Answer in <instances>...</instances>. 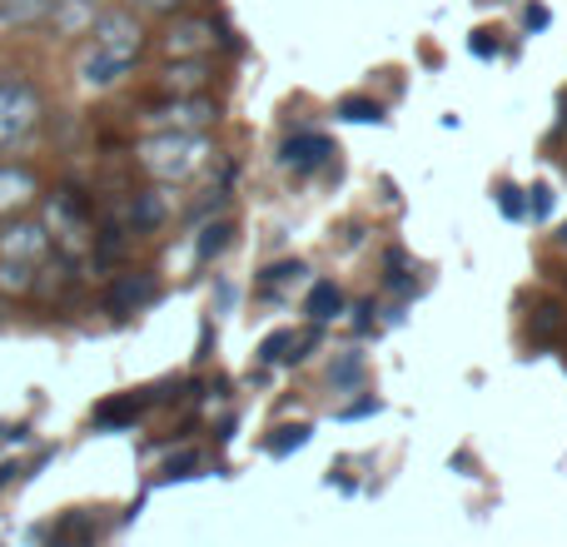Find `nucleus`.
Listing matches in <instances>:
<instances>
[{"mask_svg":"<svg viewBox=\"0 0 567 547\" xmlns=\"http://www.w3.org/2000/svg\"><path fill=\"white\" fill-rule=\"evenodd\" d=\"M140 55H145V25L130 10H105L95 20L90 45L80 50V80L90 90H105L115 80H125L140 65Z\"/></svg>","mask_w":567,"mask_h":547,"instance_id":"f257e3e1","label":"nucleus"},{"mask_svg":"<svg viewBox=\"0 0 567 547\" xmlns=\"http://www.w3.org/2000/svg\"><path fill=\"white\" fill-rule=\"evenodd\" d=\"M135 155H140V165H145V175L165 179V185H185V179H195L199 169H205L209 140L189 135V130H159V135H150Z\"/></svg>","mask_w":567,"mask_h":547,"instance_id":"f03ea898","label":"nucleus"},{"mask_svg":"<svg viewBox=\"0 0 567 547\" xmlns=\"http://www.w3.org/2000/svg\"><path fill=\"white\" fill-rule=\"evenodd\" d=\"M45 235L50 245H65V249H90V239H95V225H90V199L80 195V189H55V195H45Z\"/></svg>","mask_w":567,"mask_h":547,"instance_id":"7ed1b4c3","label":"nucleus"},{"mask_svg":"<svg viewBox=\"0 0 567 547\" xmlns=\"http://www.w3.org/2000/svg\"><path fill=\"white\" fill-rule=\"evenodd\" d=\"M40 125V95L30 80L0 75V149H16Z\"/></svg>","mask_w":567,"mask_h":547,"instance_id":"20e7f679","label":"nucleus"},{"mask_svg":"<svg viewBox=\"0 0 567 547\" xmlns=\"http://www.w3.org/2000/svg\"><path fill=\"white\" fill-rule=\"evenodd\" d=\"M165 55L169 60H205L215 45H229L225 35H219V25L215 20H205V16H175V25L165 30Z\"/></svg>","mask_w":567,"mask_h":547,"instance_id":"39448f33","label":"nucleus"},{"mask_svg":"<svg viewBox=\"0 0 567 547\" xmlns=\"http://www.w3.org/2000/svg\"><path fill=\"white\" fill-rule=\"evenodd\" d=\"M50 235L40 219H10L6 229H0V259L6 265H25V269H40L50 259Z\"/></svg>","mask_w":567,"mask_h":547,"instance_id":"423d86ee","label":"nucleus"},{"mask_svg":"<svg viewBox=\"0 0 567 547\" xmlns=\"http://www.w3.org/2000/svg\"><path fill=\"white\" fill-rule=\"evenodd\" d=\"M329 159H333V140L319 135V130H299V135H289L279 149V165L293 169V175H313V169H323Z\"/></svg>","mask_w":567,"mask_h":547,"instance_id":"0eeeda50","label":"nucleus"},{"mask_svg":"<svg viewBox=\"0 0 567 547\" xmlns=\"http://www.w3.org/2000/svg\"><path fill=\"white\" fill-rule=\"evenodd\" d=\"M215 115H219V110L209 105L205 95H169V105H159L150 120H155V125H165V130H189V135H199V130L215 125Z\"/></svg>","mask_w":567,"mask_h":547,"instance_id":"6e6552de","label":"nucleus"},{"mask_svg":"<svg viewBox=\"0 0 567 547\" xmlns=\"http://www.w3.org/2000/svg\"><path fill=\"white\" fill-rule=\"evenodd\" d=\"M155 274H145V269H135V274H120L115 283H110V293H105V309L115 313V319H130V313H140L150 299H155Z\"/></svg>","mask_w":567,"mask_h":547,"instance_id":"1a4fd4ad","label":"nucleus"},{"mask_svg":"<svg viewBox=\"0 0 567 547\" xmlns=\"http://www.w3.org/2000/svg\"><path fill=\"white\" fill-rule=\"evenodd\" d=\"M40 195L35 175L20 165H0V215H16V209H25L30 199Z\"/></svg>","mask_w":567,"mask_h":547,"instance_id":"9d476101","label":"nucleus"},{"mask_svg":"<svg viewBox=\"0 0 567 547\" xmlns=\"http://www.w3.org/2000/svg\"><path fill=\"white\" fill-rule=\"evenodd\" d=\"M150 409L145 393H120V399H105L95 403V429H130V423H140V413Z\"/></svg>","mask_w":567,"mask_h":547,"instance_id":"9b49d317","label":"nucleus"},{"mask_svg":"<svg viewBox=\"0 0 567 547\" xmlns=\"http://www.w3.org/2000/svg\"><path fill=\"white\" fill-rule=\"evenodd\" d=\"M159 85H165V95H199V90L209 85V65L205 60H175V65L159 75Z\"/></svg>","mask_w":567,"mask_h":547,"instance_id":"f8f14e48","label":"nucleus"},{"mask_svg":"<svg viewBox=\"0 0 567 547\" xmlns=\"http://www.w3.org/2000/svg\"><path fill=\"white\" fill-rule=\"evenodd\" d=\"M105 16L100 10V0H55V10H50V20H55L60 35H70V30H95V20Z\"/></svg>","mask_w":567,"mask_h":547,"instance_id":"ddd939ff","label":"nucleus"},{"mask_svg":"<svg viewBox=\"0 0 567 547\" xmlns=\"http://www.w3.org/2000/svg\"><path fill=\"white\" fill-rule=\"evenodd\" d=\"M159 225H165V195L140 189V195L130 199V229H135V235H155Z\"/></svg>","mask_w":567,"mask_h":547,"instance_id":"4468645a","label":"nucleus"},{"mask_svg":"<svg viewBox=\"0 0 567 547\" xmlns=\"http://www.w3.org/2000/svg\"><path fill=\"white\" fill-rule=\"evenodd\" d=\"M339 309H343V293H339V283H329V279H319L309 289V299H303V313H309L313 323H329Z\"/></svg>","mask_w":567,"mask_h":547,"instance_id":"2eb2a0df","label":"nucleus"},{"mask_svg":"<svg viewBox=\"0 0 567 547\" xmlns=\"http://www.w3.org/2000/svg\"><path fill=\"white\" fill-rule=\"evenodd\" d=\"M55 10V0H0V25H35Z\"/></svg>","mask_w":567,"mask_h":547,"instance_id":"dca6fc26","label":"nucleus"},{"mask_svg":"<svg viewBox=\"0 0 567 547\" xmlns=\"http://www.w3.org/2000/svg\"><path fill=\"white\" fill-rule=\"evenodd\" d=\"M229 239H235V225H229V219L205 225V229H199V239H195V259H199V265H209L215 255H225V249H229Z\"/></svg>","mask_w":567,"mask_h":547,"instance_id":"f3484780","label":"nucleus"},{"mask_svg":"<svg viewBox=\"0 0 567 547\" xmlns=\"http://www.w3.org/2000/svg\"><path fill=\"white\" fill-rule=\"evenodd\" d=\"M329 383L333 389H359L363 383V353H339L329 369Z\"/></svg>","mask_w":567,"mask_h":547,"instance_id":"a211bd4d","label":"nucleus"},{"mask_svg":"<svg viewBox=\"0 0 567 547\" xmlns=\"http://www.w3.org/2000/svg\"><path fill=\"white\" fill-rule=\"evenodd\" d=\"M35 289V269H25V265H6V259H0V293H30Z\"/></svg>","mask_w":567,"mask_h":547,"instance_id":"6ab92c4d","label":"nucleus"},{"mask_svg":"<svg viewBox=\"0 0 567 547\" xmlns=\"http://www.w3.org/2000/svg\"><path fill=\"white\" fill-rule=\"evenodd\" d=\"M339 115L343 120H359V125H363V120H383V105H379V100H369V95H343L339 100Z\"/></svg>","mask_w":567,"mask_h":547,"instance_id":"aec40b11","label":"nucleus"},{"mask_svg":"<svg viewBox=\"0 0 567 547\" xmlns=\"http://www.w3.org/2000/svg\"><path fill=\"white\" fill-rule=\"evenodd\" d=\"M303 443H309V429H303V423H293V429H279V438H269V453H289V448H303Z\"/></svg>","mask_w":567,"mask_h":547,"instance_id":"412c9836","label":"nucleus"},{"mask_svg":"<svg viewBox=\"0 0 567 547\" xmlns=\"http://www.w3.org/2000/svg\"><path fill=\"white\" fill-rule=\"evenodd\" d=\"M195 468H199V453H195V448H185V453H175V458L165 463V478H189Z\"/></svg>","mask_w":567,"mask_h":547,"instance_id":"4be33fe9","label":"nucleus"},{"mask_svg":"<svg viewBox=\"0 0 567 547\" xmlns=\"http://www.w3.org/2000/svg\"><path fill=\"white\" fill-rule=\"evenodd\" d=\"M548 209H553V189L548 185H533L528 189V219H548Z\"/></svg>","mask_w":567,"mask_h":547,"instance_id":"5701e85b","label":"nucleus"},{"mask_svg":"<svg viewBox=\"0 0 567 547\" xmlns=\"http://www.w3.org/2000/svg\"><path fill=\"white\" fill-rule=\"evenodd\" d=\"M523 189H513V185H503L498 189V205H503V215H513V219H523V215H528V205H523Z\"/></svg>","mask_w":567,"mask_h":547,"instance_id":"b1692460","label":"nucleus"},{"mask_svg":"<svg viewBox=\"0 0 567 547\" xmlns=\"http://www.w3.org/2000/svg\"><path fill=\"white\" fill-rule=\"evenodd\" d=\"M299 274H303V265H299V259H289V265H275V269L265 274V289H275V283H289V279H299Z\"/></svg>","mask_w":567,"mask_h":547,"instance_id":"393cba45","label":"nucleus"},{"mask_svg":"<svg viewBox=\"0 0 567 547\" xmlns=\"http://www.w3.org/2000/svg\"><path fill=\"white\" fill-rule=\"evenodd\" d=\"M135 10H150V16H179L185 0H135Z\"/></svg>","mask_w":567,"mask_h":547,"instance_id":"a878e982","label":"nucleus"},{"mask_svg":"<svg viewBox=\"0 0 567 547\" xmlns=\"http://www.w3.org/2000/svg\"><path fill=\"white\" fill-rule=\"evenodd\" d=\"M533 333H538V339H553V333H558V309H538V319H533Z\"/></svg>","mask_w":567,"mask_h":547,"instance_id":"bb28decb","label":"nucleus"},{"mask_svg":"<svg viewBox=\"0 0 567 547\" xmlns=\"http://www.w3.org/2000/svg\"><path fill=\"white\" fill-rule=\"evenodd\" d=\"M369 413H379V399H359V403H349V409H343L339 419H369Z\"/></svg>","mask_w":567,"mask_h":547,"instance_id":"cd10ccee","label":"nucleus"},{"mask_svg":"<svg viewBox=\"0 0 567 547\" xmlns=\"http://www.w3.org/2000/svg\"><path fill=\"white\" fill-rule=\"evenodd\" d=\"M488 35H493V30H478V35H473V55H483V60L498 55V40H488Z\"/></svg>","mask_w":567,"mask_h":547,"instance_id":"c85d7f7f","label":"nucleus"},{"mask_svg":"<svg viewBox=\"0 0 567 547\" xmlns=\"http://www.w3.org/2000/svg\"><path fill=\"white\" fill-rule=\"evenodd\" d=\"M523 20H528V30H543V25H548V10H543V6H528V10H523Z\"/></svg>","mask_w":567,"mask_h":547,"instance_id":"c756f323","label":"nucleus"},{"mask_svg":"<svg viewBox=\"0 0 567 547\" xmlns=\"http://www.w3.org/2000/svg\"><path fill=\"white\" fill-rule=\"evenodd\" d=\"M16 473H20V468H16V463H0V488H6V483H10V478H16Z\"/></svg>","mask_w":567,"mask_h":547,"instance_id":"7c9ffc66","label":"nucleus"},{"mask_svg":"<svg viewBox=\"0 0 567 547\" xmlns=\"http://www.w3.org/2000/svg\"><path fill=\"white\" fill-rule=\"evenodd\" d=\"M563 130H567V105H563Z\"/></svg>","mask_w":567,"mask_h":547,"instance_id":"2f4dec72","label":"nucleus"},{"mask_svg":"<svg viewBox=\"0 0 567 547\" xmlns=\"http://www.w3.org/2000/svg\"><path fill=\"white\" fill-rule=\"evenodd\" d=\"M558 239H563V245H567V229H563V235H558Z\"/></svg>","mask_w":567,"mask_h":547,"instance_id":"473e14b6","label":"nucleus"}]
</instances>
